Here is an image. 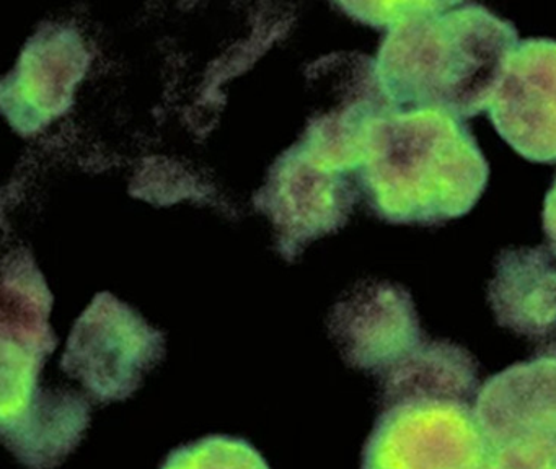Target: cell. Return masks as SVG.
<instances>
[{
    "label": "cell",
    "mask_w": 556,
    "mask_h": 469,
    "mask_svg": "<svg viewBox=\"0 0 556 469\" xmlns=\"http://www.w3.org/2000/svg\"><path fill=\"white\" fill-rule=\"evenodd\" d=\"M517 42L513 23L480 3L431 2L389 28L377 72L396 110L483 113Z\"/></svg>",
    "instance_id": "cell-1"
},
{
    "label": "cell",
    "mask_w": 556,
    "mask_h": 469,
    "mask_svg": "<svg viewBox=\"0 0 556 469\" xmlns=\"http://www.w3.org/2000/svg\"><path fill=\"white\" fill-rule=\"evenodd\" d=\"M359 166L377 217L425 227L467 215L490 176L470 129L439 110H396L380 119Z\"/></svg>",
    "instance_id": "cell-2"
},
{
    "label": "cell",
    "mask_w": 556,
    "mask_h": 469,
    "mask_svg": "<svg viewBox=\"0 0 556 469\" xmlns=\"http://www.w3.org/2000/svg\"><path fill=\"white\" fill-rule=\"evenodd\" d=\"M471 404L452 397L383 404L361 469H488L490 446Z\"/></svg>",
    "instance_id": "cell-3"
},
{
    "label": "cell",
    "mask_w": 556,
    "mask_h": 469,
    "mask_svg": "<svg viewBox=\"0 0 556 469\" xmlns=\"http://www.w3.org/2000/svg\"><path fill=\"white\" fill-rule=\"evenodd\" d=\"M164 357V334L135 309L102 293L71 332L61 367L97 403L131 396Z\"/></svg>",
    "instance_id": "cell-4"
},
{
    "label": "cell",
    "mask_w": 556,
    "mask_h": 469,
    "mask_svg": "<svg viewBox=\"0 0 556 469\" xmlns=\"http://www.w3.org/2000/svg\"><path fill=\"white\" fill-rule=\"evenodd\" d=\"M330 332L344 362L377 380L426 339L412 293L383 280L348 292L331 312Z\"/></svg>",
    "instance_id": "cell-5"
},
{
    "label": "cell",
    "mask_w": 556,
    "mask_h": 469,
    "mask_svg": "<svg viewBox=\"0 0 556 469\" xmlns=\"http://www.w3.org/2000/svg\"><path fill=\"white\" fill-rule=\"evenodd\" d=\"M491 123L523 159L556 163V41L530 38L507 59L488 106Z\"/></svg>",
    "instance_id": "cell-6"
},
{
    "label": "cell",
    "mask_w": 556,
    "mask_h": 469,
    "mask_svg": "<svg viewBox=\"0 0 556 469\" xmlns=\"http://www.w3.org/2000/svg\"><path fill=\"white\" fill-rule=\"evenodd\" d=\"M473 410L490 449L520 440L556 442V342L488 378Z\"/></svg>",
    "instance_id": "cell-7"
},
{
    "label": "cell",
    "mask_w": 556,
    "mask_h": 469,
    "mask_svg": "<svg viewBox=\"0 0 556 469\" xmlns=\"http://www.w3.org/2000/svg\"><path fill=\"white\" fill-rule=\"evenodd\" d=\"M488 300L497 325L523 338L556 335V261L543 246L507 248L494 261Z\"/></svg>",
    "instance_id": "cell-8"
},
{
    "label": "cell",
    "mask_w": 556,
    "mask_h": 469,
    "mask_svg": "<svg viewBox=\"0 0 556 469\" xmlns=\"http://www.w3.org/2000/svg\"><path fill=\"white\" fill-rule=\"evenodd\" d=\"M478 367L470 352L444 339H425L379 380V404L409 397H452L475 403Z\"/></svg>",
    "instance_id": "cell-9"
},
{
    "label": "cell",
    "mask_w": 556,
    "mask_h": 469,
    "mask_svg": "<svg viewBox=\"0 0 556 469\" xmlns=\"http://www.w3.org/2000/svg\"><path fill=\"white\" fill-rule=\"evenodd\" d=\"M161 469H269V466L247 440L211 435L175 448Z\"/></svg>",
    "instance_id": "cell-10"
},
{
    "label": "cell",
    "mask_w": 556,
    "mask_h": 469,
    "mask_svg": "<svg viewBox=\"0 0 556 469\" xmlns=\"http://www.w3.org/2000/svg\"><path fill=\"white\" fill-rule=\"evenodd\" d=\"M488 469H556V442L520 440L490 449Z\"/></svg>",
    "instance_id": "cell-11"
},
{
    "label": "cell",
    "mask_w": 556,
    "mask_h": 469,
    "mask_svg": "<svg viewBox=\"0 0 556 469\" xmlns=\"http://www.w3.org/2000/svg\"><path fill=\"white\" fill-rule=\"evenodd\" d=\"M431 2H370V3H343L351 16L376 26V28H392L396 23L403 22L408 16L421 12Z\"/></svg>",
    "instance_id": "cell-12"
},
{
    "label": "cell",
    "mask_w": 556,
    "mask_h": 469,
    "mask_svg": "<svg viewBox=\"0 0 556 469\" xmlns=\"http://www.w3.org/2000/svg\"><path fill=\"white\" fill-rule=\"evenodd\" d=\"M543 230L548 238L552 253L556 256V178L549 191L546 192L545 204H543Z\"/></svg>",
    "instance_id": "cell-13"
}]
</instances>
